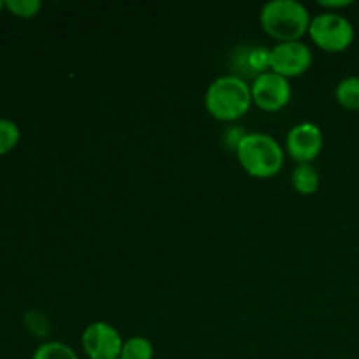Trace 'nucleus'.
I'll use <instances>...</instances> for the list:
<instances>
[{"label":"nucleus","mask_w":359,"mask_h":359,"mask_svg":"<svg viewBox=\"0 0 359 359\" xmlns=\"http://www.w3.org/2000/svg\"><path fill=\"white\" fill-rule=\"evenodd\" d=\"M312 42L323 51L340 53L346 51L354 42V27L344 14L325 11L316 14L309 27Z\"/></svg>","instance_id":"20e7f679"},{"label":"nucleus","mask_w":359,"mask_h":359,"mask_svg":"<svg viewBox=\"0 0 359 359\" xmlns=\"http://www.w3.org/2000/svg\"><path fill=\"white\" fill-rule=\"evenodd\" d=\"M319 6L328 9L330 13H337V9H344V7L353 6V0H319Z\"/></svg>","instance_id":"a211bd4d"},{"label":"nucleus","mask_w":359,"mask_h":359,"mask_svg":"<svg viewBox=\"0 0 359 359\" xmlns=\"http://www.w3.org/2000/svg\"><path fill=\"white\" fill-rule=\"evenodd\" d=\"M335 98L347 111H359V76H347L337 84Z\"/></svg>","instance_id":"9b49d317"},{"label":"nucleus","mask_w":359,"mask_h":359,"mask_svg":"<svg viewBox=\"0 0 359 359\" xmlns=\"http://www.w3.org/2000/svg\"><path fill=\"white\" fill-rule=\"evenodd\" d=\"M4 4L13 16L21 18V20H30L37 16L42 7L41 0H6Z\"/></svg>","instance_id":"2eb2a0df"},{"label":"nucleus","mask_w":359,"mask_h":359,"mask_svg":"<svg viewBox=\"0 0 359 359\" xmlns=\"http://www.w3.org/2000/svg\"><path fill=\"white\" fill-rule=\"evenodd\" d=\"M312 65V51L305 42H279L272 48V72L283 77H297Z\"/></svg>","instance_id":"6e6552de"},{"label":"nucleus","mask_w":359,"mask_h":359,"mask_svg":"<svg viewBox=\"0 0 359 359\" xmlns=\"http://www.w3.org/2000/svg\"><path fill=\"white\" fill-rule=\"evenodd\" d=\"M252 102L266 112H276L286 107L291 100V84L286 77L269 72L256 77L251 84Z\"/></svg>","instance_id":"423d86ee"},{"label":"nucleus","mask_w":359,"mask_h":359,"mask_svg":"<svg viewBox=\"0 0 359 359\" xmlns=\"http://www.w3.org/2000/svg\"><path fill=\"white\" fill-rule=\"evenodd\" d=\"M81 344L84 354L90 359H119L125 340L114 326L105 321H97L86 326Z\"/></svg>","instance_id":"39448f33"},{"label":"nucleus","mask_w":359,"mask_h":359,"mask_svg":"<svg viewBox=\"0 0 359 359\" xmlns=\"http://www.w3.org/2000/svg\"><path fill=\"white\" fill-rule=\"evenodd\" d=\"M248 135V133H244L242 130H237V128H230L226 133H224V142L228 144V146L231 147L233 151H237L238 144L242 142V139Z\"/></svg>","instance_id":"f3484780"},{"label":"nucleus","mask_w":359,"mask_h":359,"mask_svg":"<svg viewBox=\"0 0 359 359\" xmlns=\"http://www.w3.org/2000/svg\"><path fill=\"white\" fill-rule=\"evenodd\" d=\"M32 359H79L76 351L69 347L63 342H56V340H49V342L41 344L37 349L34 351Z\"/></svg>","instance_id":"ddd939ff"},{"label":"nucleus","mask_w":359,"mask_h":359,"mask_svg":"<svg viewBox=\"0 0 359 359\" xmlns=\"http://www.w3.org/2000/svg\"><path fill=\"white\" fill-rule=\"evenodd\" d=\"M20 126L14 121L6 118H0V156L13 151L20 142Z\"/></svg>","instance_id":"4468645a"},{"label":"nucleus","mask_w":359,"mask_h":359,"mask_svg":"<svg viewBox=\"0 0 359 359\" xmlns=\"http://www.w3.org/2000/svg\"><path fill=\"white\" fill-rule=\"evenodd\" d=\"M2 9H6V4H4L2 0H0V13H2Z\"/></svg>","instance_id":"6ab92c4d"},{"label":"nucleus","mask_w":359,"mask_h":359,"mask_svg":"<svg viewBox=\"0 0 359 359\" xmlns=\"http://www.w3.org/2000/svg\"><path fill=\"white\" fill-rule=\"evenodd\" d=\"M231 70L241 79H256L262 74L272 70V49L265 46H241L231 55Z\"/></svg>","instance_id":"1a4fd4ad"},{"label":"nucleus","mask_w":359,"mask_h":359,"mask_svg":"<svg viewBox=\"0 0 359 359\" xmlns=\"http://www.w3.org/2000/svg\"><path fill=\"white\" fill-rule=\"evenodd\" d=\"M251 104V84L233 74L214 79L205 91L207 112L219 121H237L244 118Z\"/></svg>","instance_id":"f257e3e1"},{"label":"nucleus","mask_w":359,"mask_h":359,"mask_svg":"<svg viewBox=\"0 0 359 359\" xmlns=\"http://www.w3.org/2000/svg\"><path fill=\"white\" fill-rule=\"evenodd\" d=\"M312 16L298 0H270L259 11L262 28L279 42L300 41L311 27Z\"/></svg>","instance_id":"f03ea898"},{"label":"nucleus","mask_w":359,"mask_h":359,"mask_svg":"<svg viewBox=\"0 0 359 359\" xmlns=\"http://www.w3.org/2000/svg\"><path fill=\"white\" fill-rule=\"evenodd\" d=\"M291 182H293V188L298 193H302V195H312V193L318 191L321 177H319L318 168L312 163H298L293 174H291Z\"/></svg>","instance_id":"9d476101"},{"label":"nucleus","mask_w":359,"mask_h":359,"mask_svg":"<svg viewBox=\"0 0 359 359\" xmlns=\"http://www.w3.org/2000/svg\"><path fill=\"white\" fill-rule=\"evenodd\" d=\"M25 326L37 339H44V337H48L51 333V323L41 312L32 311L28 314H25Z\"/></svg>","instance_id":"dca6fc26"},{"label":"nucleus","mask_w":359,"mask_h":359,"mask_svg":"<svg viewBox=\"0 0 359 359\" xmlns=\"http://www.w3.org/2000/svg\"><path fill=\"white\" fill-rule=\"evenodd\" d=\"M154 358V347L153 342L146 337H130L123 344L121 354L119 359H153Z\"/></svg>","instance_id":"f8f14e48"},{"label":"nucleus","mask_w":359,"mask_h":359,"mask_svg":"<svg viewBox=\"0 0 359 359\" xmlns=\"http://www.w3.org/2000/svg\"><path fill=\"white\" fill-rule=\"evenodd\" d=\"M238 163L252 177L269 179L279 174L284 165L280 144L266 133H248L237 147Z\"/></svg>","instance_id":"7ed1b4c3"},{"label":"nucleus","mask_w":359,"mask_h":359,"mask_svg":"<svg viewBox=\"0 0 359 359\" xmlns=\"http://www.w3.org/2000/svg\"><path fill=\"white\" fill-rule=\"evenodd\" d=\"M325 144L321 128L316 123L304 121L294 125L286 135L287 154L298 163H311L319 156Z\"/></svg>","instance_id":"0eeeda50"}]
</instances>
